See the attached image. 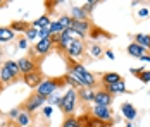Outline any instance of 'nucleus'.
<instances>
[{"instance_id":"obj_4","label":"nucleus","mask_w":150,"mask_h":127,"mask_svg":"<svg viewBox=\"0 0 150 127\" xmlns=\"http://www.w3.org/2000/svg\"><path fill=\"white\" fill-rule=\"evenodd\" d=\"M76 107H78V91L73 88H67V91L62 95V101H60V110L66 117L74 115Z\"/></svg>"},{"instance_id":"obj_24","label":"nucleus","mask_w":150,"mask_h":127,"mask_svg":"<svg viewBox=\"0 0 150 127\" xmlns=\"http://www.w3.org/2000/svg\"><path fill=\"white\" fill-rule=\"evenodd\" d=\"M16 38V33L9 26H0V41L2 43H9Z\"/></svg>"},{"instance_id":"obj_18","label":"nucleus","mask_w":150,"mask_h":127,"mask_svg":"<svg viewBox=\"0 0 150 127\" xmlns=\"http://www.w3.org/2000/svg\"><path fill=\"white\" fill-rule=\"evenodd\" d=\"M69 15H71L74 21H90V15L85 12V9H83L81 5H73Z\"/></svg>"},{"instance_id":"obj_10","label":"nucleus","mask_w":150,"mask_h":127,"mask_svg":"<svg viewBox=\"0 0 150 127\" xmlns=\"http://www.w3.org/2000/svg\"><path fill=\"white\" fill-rule=\"evenodd\" d=\"M91 117H95V119H98L100 122H110L112 120V117H114V113L110 110V107H98V105H95L93 108H91Z\"/></svg>"},{"instance_id":"obj_28","label":"nucleus","mask_w":150,"mask_h":127,"mask_svg":"<svg viewBox=\"0 0 150 127\" xmlns=\"http://www.w3.org/2000/svg\"><path fill=\"white\" fill-rule=\"evenodd\" d=\"M57 21H59V24L64 29H71V28H73V22H74V19H73L71 15H67V14H62Z\"/></svg>"},{"instance_id":"obj_22","label":"nucleus","mask_w":150,"mask_h":127,"mask_svg":"<svg viewBox=\"0 0 150 127\" xmlns=\"http://www.w3.org/2000/svg\"><path fill=\"white\" fill-rule=\"evenodd\" d=\"M83 127H107L105 122H100L98 119L91 117V115H85V119H79Z\"/></svg>"},{"instance_id":"obj_25","label":"nucleus","mask_w":150,"mask_h":127,"mask_svg":"<svg viewBox=\"0 0 150 127\" xmlns=\"http://www.w3.org/2000/svg\"><path fill=\"white\" fill-rule=\"evenodd\" d=\"M9 28L12 29L14 33H26L31 28V22H28V21H12Z\"/></svg>"},{"instance_id":"obj_13","label":"nucleus","mask_w":150,"mask_h":127,"mask_svg":"<svg viewBox=\"0 0 150 127\" xmlns=\"http://www.w3.org/2000/svg\"><path fill=\"white\" fill-rule=\"evenodd\" d=\"M71 41H73V31H71V29H64V31L60 33L59 41L55 45V48H57L59 52H64V53H66V50H67V46H69Z\"/></svg>"},{"instance_id":"obj_32","label":"nucleus","mask_w":150,"mask_h":127,"mask_svg":"<svg viewBox=\"0 0 150 127\" xmlns=\"http://www.w3.org/2000/svg\"><path fill=\"white\" fill-rule=\"evenodd\" d=\"M48 31H50V34H60L62 31H64V28L59 24V21L55 19V21H52L50 22V26H48Z\"/></svg>"},{"instance_id":"obj_48","label":"nucleus","mask_w":150,"mask_h":127,"mask_svg":"<svg viewBox=\"0 0 150 127\" xmlns=\"http://www.w3.org/2000/svg\"><path fill=\"white\" fill-rule=\"evenodd\" d=\"M0 72H2V64H0Z\"/></svg>"},{"instance_id":"obj_16","label":"nucleus","mask_w":150,"mask_h":127,"mask_svg":"<svg viewBox=\"0 0 150 127\" xmlns=\"http://www.w3.org/2000/svg\"><path fill=\"white\" fill-rule=\"evenodd\" d=\"M128 53L131 57H135V58H142L143 55H147L149 53V50L145 48V46H142V45H138V43H135V41H131L129 45H128Z\"/></svg>"},{"instance_id":"obj_30","label":"nucleus","mask_w":150,"mask_h":127,"mask_svg":"<svg viewBox=\"0 0 150 127\" xmlns=\"http://www.w3.org/2000/svg\"><path fill=\"white\" fill-rule=\"evenodd\" d=\"M62 79H64V83H66V84L69 86V88H73V89H81L79 83L76 81V79L73 77V76H71V74H67V72H66V74L62 76Z\"/></svg>"},{"instance_id":"obj_42","label":"nucleus","mask_w":150,"mask_h":127,"mask_svg":"<svg viewBox=\"0 0 150 127\" xmlns=\"http://www.w3.org/2000/svg\"><path fill=\"white\" fill-rule=\"evenodd\" d=\"M104 55L107 57L109 60H114V58H116V55H114V52H112V50H105V52H104Z\"/></svg>"},{"instance_id":"obj_27","label":"nucleus","mask_w":150,"mask_h":127,"mask_svg":"<svg viewBox=\"0 0 150 127\" xmlns=\"http://www.w3.org/2000/svg\"><path fill=\"white\" fill-rule=\"evenodd\" d=\"M133 41L142 45V46H145L149 50L150 48V34H147V33H136L135 36H133Z\"/></svg>"},{"instance_id":"obj_12","label":"nucleus","mask_w":150,"mask_h":127,"mask_svg":"<svg viewBox=\"0 0 150 127\" xmlns=\"http://www.w3.org/2000/svg\"><path fill=\"white\" fill-rule=\"evenodd\" d=\"M95 105L98 107H110L114 103V96L110 93H107L105 89H97L95 91V100H93Z\"/></svg>"},{"instance_id":"obj_14","label":"nucleus","mask_w":150,"mask_h":127,"mask_svg":"<svg viewBox=\"0 0 150 127\" xmlns=\"http://www.w3.org/2000/svg\"><path fill=\"white\" fill-rule=\"evenodd\" d=\"M121 113H122V117H124L128 122H133V120H136V117H138V112H136L135 105L129 103V101H124V103L121 105Z\"/></svg>"},{"instance_id":"obj_41","label":"nucleus","mask_w":150,"mask_h":127,"mask_svg":"<svg viewBox=\"0 0 150 127\" xmlns=\"http://www.w3.org/2000/svg\"><path fill=\"white\" fill-rule=\"evenodd\" d=\"M143 71H145V67H138V69H136V67H131V69H129V72H131L133 76H136V77H138Z\"/></svg>"},{"instance_id":"obj_2","label":"nucleus","mask_w":150,"mask_h":127,"mask_svg":"<svg viewBox=\"0 0 150 127\" xmlns=\"http://www.w3.org/2000/svg\"><path fill=\"white\" fill-rule=\"evenodd\" d=\"M64 84H66V83H64L62 77H45V79L40 83V86L35 89V93H36L38 96H42V98L48 100L52 95L57 93V89H59L60 86H64Z\"/></svg>"},{"instance_id":"obj_29","label":"nucleus","mask_w":150,"mask_h":127,"mask_svg":"<svg viewBox=\"0 0 150 127\" xmlns=\"http://www.w3.org/2000/svg\"><path fill=\"white\" fill-rule=\"evenodd\" d=\"M62 127H83V126H81V120H79L78 117L71 115V117H66V119H64Z\"/></svg>"},{"instance_id":"obj_43","label":"nucleus","mask_w":150,"mask_h":127,"mask_svg":"<svg viewBox=\"0 0 150 127\" xmlns=\"http://www.w3.org/2000/svg\"><path fill=\"white\" fill-rule=\"evenodd\" d=\"M138 60H142V62H145V64H150V53H147V55H143L142 58H138Z\"/></svg>"},{"instance_id":"obj_38","label":"nucleus","mask_w":150,"mask_h":127,"mask_svg":"<svg viewBox=\"0 0 150 127\" xmlns=\"http://www.w3.org/2000/svg\"><path fill=\"white\" fill-rule=\"evenodd\" d=\"M42 112H43V115H45L47 119H50V117H52V113H54V107H50V105H45V107L42 108Z\"/></svg>"},{"instance_id":"obj_23","label":"nucleus","mask_w":150,"mask_h":127,"mask_svg":"<svg viewBox=\"0 0 150 127\" xmlns=\"http://www.w3.org/2000/svg\"><path fill=\"white\" fill-rule=\"evenodd\" d=\"M16 122H17V126H19V127H30L31 122H33V117H31L30 112H26V110H21L19 117L16 119Z\"/></svg>"},{"instance_id":"obj_33","label":"nucleus","mask_w":150,"mask_h":127,"mask_svg":"<svg viewBox=\"0 0 150 127\" xmlns=\"http://www.w3.org/2000/svg\"><path fill=\"white\" fill-rule=\"evenodd\" d=\"M60 101H62V95H52L50 98L47 100V103L50 105V107H60Z\"/></svg>"},{"instance_id":"obj_21","label":"nucleus","mask_w":150,"mask_h":127,"mask_svg":"<svg viewBox=\"0 0 150 127\" xmlns=\"http://www.w3.org/2000/svg\"><path fill=\"white\" fill-rule=\"evenodd\" d=\"M119 81H122L119 72H105V74H102V79H100L102 86L114 84V83H119Z\"/></svg>"},{"instance_id":"obj_45","label":"nucleus","mask_w":150,"mask_h":127,"mask_svg":"<svg viewBox=\"0 0 150 127\" xmlns=\"http://www.w3.org/2000/svg\"><path fill=\"white\" fill-rule=\"evenodd\" d=\"M4 60H2V48H0V64H2Z\"/></svg>"},{"instance_id":"obj_46","label":"nucleus","mask_w":150,"mask_h":127,"mask_svg":"<svg viewBox=\"0 0 150 127\" xmlns=\"http://www.w3.org/2000/svg\"><path fill=\"white\" fill-rule=\"evenodd\" d=\"M2 7H4V2H0V9H2Z\"/></svg>"},{"instance_id":"obj_20","label":"nucleus","mask_w":150,"mask_h":127,"mask_svg":"<svg viewBox=\"0 0 150 127\" xmlns=\"http://www.w3.org/2000/svg\"><path fill=\"white\" fill-rule=\"evenodd\" d=\"M78 98H81V101H85V103H93L95 89L93 88H81V89H78Z\"/></svg>"},{"instance_id":"obj_6","label":"nucleus","mask_w":150,"mask_h":127,"mask_svg":"<svg viewBox=\"0 0 150 127\" xmlns=\"http://www.w3.org/2000/svg\"><path fill=\"white\" fill-rule=\"evenodd\" d=\"M54 48H55V43L52 41L50 38H47V40H38V41H36V45H35V46L30 50V53H31V57L42 58V57L48 55Z\"/></svg>"},{"instance_id":"obj_35","label":"nucleus","mask_w":150,"mask_h":127,"mask_svg":"<svg viewBox=\"0 0 150 127\" xmlns=\"http://www.w3.org/2000/svg\"><path fill=\"white\" fill-rule=\"evenodd\" d=\"M17 48H19V50H28V48H30V41L26 40V36L19 38V41H17Z\"/></svg>"},{"instance_id":"obj_8","label":"nucleus","mask_w":150,"mask_h":127,"mask_svg":"<svg viewBox=\"0 0 150 127\" xmlns=\"http://www.w3.org/2000/svg\"><path fill=\"white\" fill-rule=\"evenodd\" d=\"M47 103V100L45 98H42V96H38L36 93H33V95H30L28 98H26V101L23 103V108L26 110V112H36V110H40L43 105Z\"/></svg>"},{"instance_id":"obj_36","label":"nucleus","mask_w":150,"mask_h":127,"mask_svg":"<svg viewBox=\"0 0 150 127\" xmlns=\"http://www.w3.org/2000/svg\"><path fill=\"white\" fill-rule=\"evenodd\" d=\"M138 79H140L142 83H145V84H147V83H150V71H147V69H145V71L138 76Z\"/></svg>"},{"instance_id":"obj_9","label":"nucleus","mask_w":150,"mask_h":127,"mask_svg":"<svg viewBox=\"0 0 150 127\" xmlns=\"http://www.w3.org/2000/svg\"><path fill=\"white\" fill-rule=\"evenodd\" d=\"M43 79H45V74L40 71V69H36V71L30 72V74H26V76H23V83L28 86V88H33V89H36Z\"/></svg>"},{"instance_id":"obj_26","label":"nucleus","mask_w":150,"mask_h":127,"mask_svg":"<svg viewBox=\"0 0 150 127\" xmlns=\"http://www.w3.org/2000/svg\"><path fill=\"white\" fill-rule=\"evenodd\" d=\"M86 52H88V55L91 57V58H98V57L104 55V46L102 45H98V43H91L90 46L86 48Z\"/></svg>"},{"instance_id":"obj_51","label":"nucleus","mask_w":150,"mask_h":127,"mask_svg":"<svg viewBox=\"0 0 150 127\" xmlns=\"http://www.w3.org/2000/svg\"><path fill=\"white\" fill-rule=\"evenodd\" d=\"M0 45H2V41H0Z\"/></svg>"},{"instance_id":"obj_7","label":"nucleus","mask_w":150,"mask_h":127,"mask_svg":"<svg viewBox=\"0 0 150 127\" xmlns=\"http://www.w3.org/2000/svg\"><path fill=\"white\" fill-rule=\"evenodd\" d=\"M93 28L91 26L90 21H74L73 22V38H81V40H85V38H88V33H90V29Z\"/></svg>"},{"instance_id":"obj_15","label":"nucleus","mask_w":150,"mask_h":127,"mask_svg":"<svg viewBox=\"0 0 150 127\" xmlns=\"http://www.w3.org/2000/svg\"><path fill=\"white\" fill-rule=\"evenodd\" d=\"M102 89H105L107 93H110L112 96L114 95H124V93H128V89H126V83H124V79L119 81V83H114V84H107V86H102Z\"/></svg>"},{"instance_id":"obj_37","label":"nucleus","mask_w":150,"mask_h":127,"mask_svg":"<svg viewBox=\"0 0 150 127\" xmlns=\"http://www.w3.org/2000/svg\"><path fill=\"white\" fill-rule=\"evenodd\" d=\"M136 15H138V17H149L150 15V9L149 7H142V9H138Z\"/></svg>"},{"instance_id":"obj_44","label":"nucleus","mask_w":150,"mask_h":127,"mask_svg":"<svg viewBox=\"0 0 150 127\" xmlns=\"http://www.w3.org/2000/svg\"><path fill=\"white\" fill-rule=\"evenodd\" d=\"M124 127H133V122H126V126Z\"/></svg>"},{"instance_id":"obj_31","label":"nucleus","mask_w":150,"mask_h":127,"mask_svg":"<svg viewBox=\"0 0 150 127\" xmlns=\"http://www.w3.org/2000/svg\"><path fill=\"white\" fill-rule=\"evenodd\" d=\"M97 5H98V0H88V2H85V4H83L81 7L85 9V12H86V14L90 15L91 12H93V11L97 9Z\"/></svg>"},{"instance_id":"obj_34","label":"nucleus","mask_w":150,"mask_h":127,"mask_svg":"<svg viewBox=\"0 0 150 127\" xmlns=\"http://www.w3.org/2000/svg\"><path fill=\"white\" fill-rule=\"evenodd\" d=\"M26 40L28 41H33V40H38V29H35V28H30L26 33Z\"/></svg>"},{"instance_id":"obj_47","label":"nucleus","mask_w":150,"mask_h":127,"mask_svg":"<svg viewBox=\"0 0 150 127\" xmlns=\"http://www.w3.org/2000/svg\"><path fill=\"white\" fill-rule=\"evenodd\" d=\"M0 127H7V126H5V124H2V126H0Z\"/></svg>"},{"instance_id":"obj_5","label":"nucleus","mask_w":150,"mask_h":127,"mask_svg":"<svg viewBox=\"0 0 150 127\" xmlns=\"http://www.w3.org/2000/svg\"><path fill=\"white\" fill-rule=\"evenodd\" d=\"M86 43L81 38H73V41L69 43L67 50H66V57H69V60H76V58H81V57L86 53Z\"/></svg>"},{"instance_id":"obj_19","label":"nucleus","mask_w":150,"mask_h":127,"mask_svg":"<svg viewBox=\"0 0 150 127\" xmlns=\"http://www.w3.org/2000/svg\"><path fill=\"white\" fill-rule=\"evenodd\" d=\"M50 22H52V19H50V15L48 14H43V15H40L38 19H35V21H31V28H35V29H47L48 26H50Z\"/></svg>"},{"instance_id":"obj_49","label":"nucleus","mask_w":150,"mask_h":127,"mask_svg":"<svg viewBox=\"0 0 150 127\" xmlns=\"http://www.w3.org/2000/svg\"><path fill=\"white\" fill-rule=\"evenodd\" d=\"M149 53H150V48H149Z\"/></svg>"},{"instance_id":"obj_1","label":"nucleus","mask_w":150,"mask_h":127,"mask_svg":"<svg viewBox=\"0 0 150 127\" xmlns=\"http://www.w3.org/2000/svg\"><path fill=\"white\" fill-rule=\"evenodd\" d=\"M67 74H71L76 81L79 83L81 88H93L95 89V86L98 83L97 77H95V74L88 71L81 62H76V60H69V64H67Z\"/></svg>"},{"instance_id":"obj_40","label":"nucleus","mask_w":150,"mask_h":127,"mask_svg":"<svg viewBox=\"0 0 150 127\" xmlns=\"http://www.w3.org/2000/svg\"><path fill=\"white\" fill-rule=\"evenodd\" d=\"M19 113H21V110H19V108H12V110H11V112L7 113V117H9V119H11V120H16V119H17V117H19Z\"/></svg>"},{"instance_id":"obj_50","label":"nucleus","mask_w":150,"mask_h":127,"mask_svg":"<svg viewBox=\"0 0 150 127\" xmlns=\"http://www.w3.org/2000/svg\"><path fill=\"white\" fill-rule=\"evenodd\" d=\"M0 88H2V84H0Z\"/></svg>"},{"instance_id":"obj_17","label":"nucleus","mask_w":150,"mask_h":127,"mask_svg":"<svg viewBox=\"0 0 150 127\" xmlns=\"http://www.w3.org/2000/svg\"><path fill=\"white\" fill-rule=\"evenodd\" d=\"M88 38H90L91 41L95 43L97 40H100V38L110 40V38H112V34H110V33H107V31H104L102 28H98V26H95V28L90 29V33H88Z\"/></svg>"},{"instance_id":"obj_3","label":"nucleus","mask_w":150,"mask_h":127,"mask_svg":"<svg viewBox=\"0 0 150 127\" xmlns=\"http://www.w3.org/2000/svg\"><path fill=\"white\" fill-rule=\"evenodd\" d=\"M19 76H21V72H19V67H17V60L11 58V60L2 62V72H0V84L2 86L14 83Z\"/></svg>"},{"instance_id":"obj_39","label":"nucleus","mask_w":150,"mask_h":127,"mask_svg":"<svg viewBox=\"0 0 150 127\" xmlns=\"http://www.w3.org/2000/svg\"><path fill=\"white\" fill-rule=\"evenodd\" d=\"M47 38H50V31H48V28L40 29V31H38V40H47Z\"/></svg>"},{"instance_id":"obj_11","label":"nucleus","mask_w":150,"mask_h":127,"mask_svg":"<svg viewBox=\"0 0 150 127\" xmlns=\"http://www.w3.org/2000/svg\"><path fill=\"white\" fill-rule=\"evenodd\" d=\"M17 67H19L21 76H26V74H30V72L38 69L33 57H21V58H17Z\"/></svg>"}]
</instances>
